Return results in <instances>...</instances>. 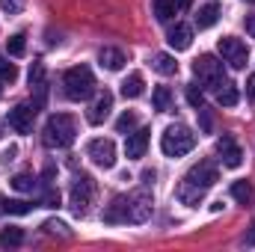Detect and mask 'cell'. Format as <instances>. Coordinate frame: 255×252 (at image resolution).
I'll return each instance as SVG.
<instances>
[{
  "label": "cell",
  "instance_id": "cell-3",
  "mask_svg": "<svg viewBox=\"0 0 255 252\" xmlns=\"http://www.w3.org/2000/svg\"><path fill=\"white\" fill-rule=\"evenodd\" d=\"M77 136V125L68 113H54L42 127V142L48 148H68Z\"/></svg>",
  "mask_w": 255,
  "mask_h": 252
},
{
  "label": "cell",
  "instance_id": "cell-9",
  "mask_svg": "<svg viewBox=\"0 0 255 252\" xmlns=\"http://www.w3.org/2000/svg\"><path fill=\"white\" fill-rule=\"evenodd\" d=\"M92 178L89 175H80L74 184H71V211L80 217V214H86V208H89V202H92Z\"/></svg>",
  "mask_w": 255,
  "mask_h": 252
},
{
  "label": "cell",
  "instance_id": "cell-26",
  "mask_svg": "<svg viewBox=\"0 0 255 252\" xmlns=\"http://www.w3.org/2000/svg\"><path fill=\"white\" fill-rule=\"evenodd\" d=\"M30 86H33V89H39V92H45V65H42V63L30 65Z\"/></svg>",
  "mask_w": 255,
  "mask_h": 252
},
{
  "label": "cell",
  "instance_id": "cell-22",
  "mask_svg": "<svg viewBox=\"0 0 255 252\" xmlns=\"http://www.w3.org/2000/svg\"><path fill=\"white\" fill-rule=\"evenodd\" d=\"M21 244H24V232H21L18 226H9V229L0 232V247H3V250H9V247H21Z\"/></svg>",
  "mask_w": 255,
  "mask_h": 252
},
{
  "label": "cell",
  "instance_id": "cell-20",
  "mask_svg": "<svg viewBox=\"0 0 255 252\" xmlns=\"http://www.w3.org/2000/svg\"><path fill=\"white\" fill-rule=\"evenodd\" d=\"M238 98H241V92H238V86H235V83H229V80L217 89V101H220L223 107H235V104H238Z\"/></svg>",
  "mask_w": 255,
  "mask_h": 252
},
{
  "label": "cell",
  "instance_id": "cell-36",
  "mask_svg": "<svg viewBox=\"0 0 255 252\" xmlns=\"http://www.w3.org/2000/svg\"><path fill=\"white\" fill-rule=\"evenodd\" d=\"M175 3V9H190L193 6V0H172Z\"/></svg>",
  "mask_w": 255,
  "mask_h": 252
},
{
  "label": "cell",
  "instance_id": "cell-13",
  "mask_svg": "<svg viewBox=\"0 0 255 252\" xmlns=\"http://www.w3.org/2000/svg\"><path fill=\"white\" fill-rule=\"evenodd\" d=\"M33 119H36V107H30V104H18L15 110H9V125L18 133H30L33 130Z\"/></svg>",
  "mask_w": 255,
  "mask_h": 252
},
{
  "label": "cell",
  "instance_id": "cell-12",
  "mask_svg": "<svg viewBox=\"0 0 255 252\" xmlns=\"http://www.w3.org/2000/svg\"><path fill=\"white\" fill-rule=\"evenodd\" d=\"M148 127H139V130H130L125 139V154L130 160H139V157H145V148H148Z\"/></svg>",
  "mask_w": 255,
  "mask_h": 252
},
{
  "label": "cell",
  "instance_id": "cell-11",
  "mask_svg": "<svg viewBox=\"0 0 255 252\" xmlns=\"http://www.w3.org/2000/svg\"><path fill=\"white\" fill-rule=\"evenodd\" d=\"M110 110H113V92L101 89V92L95 95V101L89 104L86 119H89L92 125H101V122H107V119H110Z\"/></svg>",
  "mask_w": 255,
  "mask_h": 252
},
{
  "label": "cell",
  "instance_id": "cell-27",
  "mask_svg": "<svg viewBox=\"0 0 255 252\" xmlns=\"http://www.w3.org/2000/svg\"><path fill=\"white\" fill-rule=\"evenodd\" d=\"M133 127H136V113H133V110H125V113L116 119V130H119V133H130Z\"/></svg>",
  "mask_w": 255,
  "mask_h": 252
},
{
  "label": "cell",
  "instance_id": "cell-24",
  "mask_svg": "<svg viewBox=\"0 0 255 252\" xmlns=\"http://www.w3.org/2000/svg\"><path fill=\"white\" fill-rule=\"evenodd\" d=\"M151 9H154V15H157V21H172V15H175V3L172 0H154L151 3Z\"/></svg>",
  "mask_w": 255,
  "mask_h": 252
},
{
  "label": "cell",
  "instance_id": "cell-6",
  "mask_svg": "<svg viewBox=\"0 0 255 252\" xmlns=\"http://www.w3.org/2000/svg\"><path fill=\"white\" fill-rule=\"evenodd\" d=\"M193 74H196V80L202 83V89H220L223 83H226V68L223 63L214 57V54H202L196 63H193Z\"/></svg>",
  "mask_w": 255,
  "mask_h": 252
},
{
  "label": "cell",
  "instance_id": "cell-8",
  "mask_svg": "<svg viewBox=\"0 0 255 252\" xmlns=\"http://www.w3.org/2000/svg\"><path fill=\"white\" fill-rule=\"evenodd\" d=\"M86 154H89V160H92L95 166H101V169H110V166H116V142H113V139H104V136H98V139H89V145H86Z\"/></svg>",
  "mask_w": 255,
  "mask_h": 252
},
{
  "label": "cell",
  "instance_id": "cell-18",
  "mask_svg": "<svg viewBox=\"0 0 255 252\" xmlns=\"http://www.w3.org/2000/svg\"><path fill=\"white\" fill-rule=\"evenodd\" d=\"M151 68H154L157 74L169 77V74L178 71V63H175V57H169V54H154V57H151Z\"/></svg>",
  "mask_w": 255,
  "mask_h": 252
},
{
  "label": "cell",
  "instance_id": "cell-33",
  "mask_svg": "<svg viewBox=\"0 0 255 252\" xmlns=\"http://www.w3.org/2000/svg\"><path fill=\"white\" fill-rule=\"evenodd\" d=\"M0 9H3L6 15H18V12L24 9V0H0Z\"/></svg>",
  "mask_w": 255,
  "mask_h": 252
},
{
  "label": "cell",
  "instance_id": "cell-17",
  "mask_svg": "<svg viewBox=\"0 0 255 252\" xmlns=\"http://www.w3.org/2000/svg\"><path fill=\"white\" fill-rule=\"evenodd\" d=\"M142 92H145V77H142L139 71L128 74V80L122 83V95H125V98H139Z\"/></svg>",
  "mask_w": 255,
  "mask_h": 252
},
{
  "label": "cell",
  "instance_id": "cell-28",
  "mask_svg": "<svg viewBox=\"0 0 255 252\" xmlns=\"http://www.w3.org/2000/svg\"><path fill=\"white\" fill-rule=\"evenodd\" d=\"M9 184H12L15 190H21V193H30V190L36 187V178H33V175H27V172H21V175H15Z\"/></svg>",
  "mask_w": 255,
  "mask_h": 252
},
{
  "label": "cell",
  "instance_id": "cell-21",
  "mask_svg": "<svg viewBox=\"0 0 255 252\" xmlns=\"http://www.w3.org/2000/svg\"><path fill=\"white\" fill-rule=\"evenodd\" d=\"M232 199L241 202V205H250V202L255 199L253 184H250V181H235V184H232Z\"/></svg>",
  "mask_w": 255,
  "mask_h": 252
},
{
  "label": "cell",
  "instance_id": "cell-31",
  "mask_svg": "<svg viewBox=\"0 0 255 252\" xmlns=\"http://www.w3.org/2000/svg\"><path fill=\"white\" fill-rule=\"evenodd\" d=\"M42 229H45V232H48V235H60V238H71V235H68V232H65V229H68V226H65V223H57V220H48V223H45V226H42Z\"/></svg>",
  "mask_w": 255,
  "mask_h": 252
},
{
  "label": "cell",
  "instance_id": "cell-30",
  "mask_svg": "<svg viewBox=\"0 0 255 252\" xmlns=\"http://www.w3.org/2000/svg\"><path fill=\"white\" fill-rule=\"evenodd\" d=\"M187 101H190V107H196V110H199V107H205V92H202L196 83L187 86Z\"/></svg>",
  "mask_w": 255,
  "mask_h": 252
},
{
  "label": "cell",
  "instance_id": "cell-7",
  "mask_svg": "<svg viewBox=\"0 0 255 252\" xmlns=\"http://www.w3.org/2000/svg\"><path fill=\"white\" fill-rule=\"evenodd\" d=\"M217 51H220L223 63H229L232 68H247V63H250L247 45H244L241 39H235V36H223V39L217 42Z\"/></svg>",
  "mask_w": 255,
  "mask_h": 252
},
{
  "label": "cell",
  "instance_id": "cell-16",
  "mask_svg": "<svg viewBox=\"0 0 255 252\" xmlns=\"http://www.w3.org/2000/svg\"><path fill=\"white\" fill-rule=\"evenodd\" d=\"M217 21H220V3H208V6H202L199 15H196V27H199V30H208V27H214Z\"/></svg>",
  "mask_w": 255,
  "mask_h": 252
},
{
  "label": "cell",
  "instance_id": "cell-25",
  "mask_svg": "<svg viewBox=\"0 0 255 252\" xmlns=\"http://www.w3.org/2000/svg\"><path fill=\"white\" fill-rule=\"evenodd\" d=\"M3 211H6V214H18V217H21V214H30V211H33V205H30V202H24V199H6V202H3Z\"/></svg>",
  "mask_w": 255,
  "mask_h": 252
},
{
  "label": "cell",
  "instance_id": "cell-37",
  "mask_svg": "<svg viewBox=\"0 0 255 252\" xmlns=\"http://www.w3.org/2000/svg\"><path fill=\"white\" fill-rule=\"evenodd\" d=\"M247 30H250V36L255 39V15H250V18H247Z\"/></svg>",
  "mask_w": 255,
  "mask_h": 252
},
{
  "label": "cell",
  "instance_id": "cell-4",
  "mask_svg": "<svg viewBox=\"0 0 255 252\" xmlns=\"http://www.w3.org/2000/svg\"><path fill=\"white\" fill-rule=\"evenodd\" d=\"M196 148V133L187 125H169L160 136V151L166 157H184Z\"/></svg>",
  "mask_w": 255,
  "mask_h": 252
},
{
  "label": "cell",
  "instance_id": "cell-32",
  "mask_svg": "<svg viewBox=\"0 0 255 252\" xmlns=\"http://www.w3.org/2000/svg\"><path fill=\"white\" fill-rule=\"evenodd\" d=\"M42 205H45V208H60V190L48 187L45 196H42Z\"/></svg>",
  "mask_w": 255,
  "mask_h": 252
},
{
  "label": "cell",
  "instance_id": "cell-15",
  "mask_svg": "<svg viewBox=\"0 0 255 252\" xmlns=\"http://www.w3.org/2000/svg\"><path fill=\"white\" fill-rule=\"evenodd\" d=\"M98 63L104 65L107 71H119V68L128 63V60H125V54H122L119 48H101V54H98Z\"/></svg>",
  "mask_w": 255,
  "mask_h": 252
},
{
  "label": "cell",
  "instance_id": "cell-2",
  "mask_svg": "<svg viewBox=\"0 0 255 252\" xmlns=\"http://www.w3.org/2000/svg\"><path fill=\"white\" fill-rule=\"evenodd\" d=\"M217 178H220V172H217V163L214 160H199L196 166L187 169V175L181 178V184L175 190V196H178V202H184V205H199L202 199H205V193L217 184Z\"/></svg>",
  "mask_w": 255,
  "mask_h": 252
},
{
  "label": "cell",
  "instance_id": "cell-1",
  "mask_svg": "<svg viewBox=\"0 0 255 252\" xmlns=\"http://www.w3.org/2000/svg\"><path fill=\"white\" fill-rule=\"evenodd\" d=\"M154 211L151 193L148 190H133L128 196H116L107 211H104V223H145Z\"/></svg>",
  "mask_w": 255,
  "mask_h": 252
},
{
  "label": "cell",
  "instance_id": "cell-34",
  "mask_svg": "<svg viewBox=\"0 0 255 252\" xmlns=\"http://www.w3.org/2000/svg\"><path fill=\"white\" fill-rule=\"evenodd\" d=\"M244 241H247V247H255V223L247 229V238H244Z\"/></svg>",
  "mask_w": 255,
  "mask_h": 252
},
{
  "label": "cell",
  "instance_id": "cell-10",
  "mask_svg": "<svg viewBox=\"0 0 255 252\" xmlns=\"http://www.w3.org/2000/svg\"><path fill=\"white\" fill-rule=\"evenodd\" d=\"M217 154H220L223 166H229V169H238V166L244 163V151H241V145L235 142V136H229V133H223V136L217 139Z\"/></svg>",
  "mask_w": 255,
  "mask_h": 252
},
{
  "label": "cell",
  "instance_id": "cell-29",
  "mask_svg": "<svg viewBox=\"0 0 255 252\" xmlns=\"http://www.w3.org/2000/svg\"><path fill=\"white\" fill-rule=\"evenodd\" d=\"M15 77H18V68H15V63L0 60V80H3V83H15Z\"/></svg>",
  "mask_w": 255,
  "mask_h": 252
},
{
  "label": "cell",
  "instance_id": "cell-38",
  "mask_svg": "<svg viewBox=\"0 0 255 252\" xmlns=\"http://www.w3.org/2000/svg\"><path fill=\"white\" fill-rule=\"evenodd\" d=\"M247 3H255V0H247Z\"/></svg>",
  "mask_w": 255,
  "mask_h": 252
},
{
  "label": "cell",
  "instance_id": "cell-14",
  "mask_svg": "<svg viewBox=\"0 0 255 252\" xmlns=\"http://www.w3.org/2000/svg\"><path fill=\"white\" fill-rule=\"evenodd\" d=\"M169 48L172 51H187L193 45V27H187V24H175L172 30H169Z\"/></svg>",
  "mask_w": 255,
  "mask_h": 252
},
{
  "label": "cell",
  "instance_id": "cell-5",
  "mask_svg": "<svg viewBox=\"0 0 255 252\" xmlns=\"http://www.w3.org/2000/svg\"><path fill=\"white\" fill-rule=\"evenodd\" d=\"M63 86L71 101H86L95 92V74L89 65H74L63 74Z\"/></svg>",
  "mask_w": 255,
  "mask_h": 252
},
{
  "label": "cell",
  "instance_id": "cell-23",
  "mask_svg": "<svg viewBox=\"0 0 255 252\" xmlns=\"http://www.w3.org/2000/svg\"><path fill=\"white\" fill-rule=\"evenodd\" d=\"M6 51H9V57H24V51H27V36H24V33L9 36V39H6Z\"/></svg>",
  "mask_w": 255,
  "mask_h": 252
},
{
  "label": "cell",
  "instance_id": "cell-19",
  "mask_svg": "<svg viewBox=\"0 0 255 252\" xmlns=\"http://www.w3.org/2000/svg\"><path fill=\"white\" fill-rule=\"evenodd\" d=\"M172 104H175L172 89H169V86H157V89H154V110H157V113H169Z\"/></svg>",
  "mask_w": 255,
  "mask_h": 252
},
{
  "label": "cell",
  "instance_id": "cell-35",
  "mask_svg": "<svg viewBox=\"0 0 255 252\" xmlns=\"http://www.w3.org/2000/svg\"><path fill=\"white\" fill-rule=\"evenodd\" d=\"M247 95H250V98L255 101V74L250 77V80H247Z\"/></svg>",
  "mask_w": 255,
  "mask_h": 252
}]
</instances>
